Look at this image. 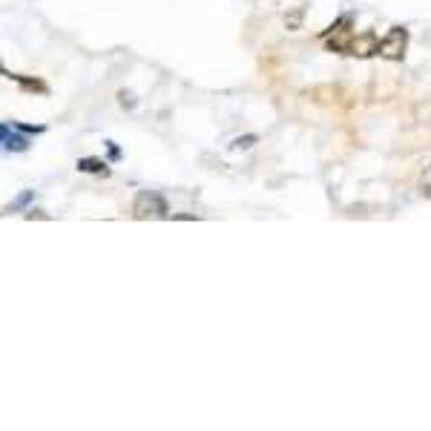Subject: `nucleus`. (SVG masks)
Here are the masks:
<instances>
[{
    "mask_svg": "<svg viewBox=\"0 0 431 431\" xmlns=\"http://www.w3.org/2000/svg\"><path fill=\"white\" fill-rule=\"evenodd\" d=\"M32 202V190H23V193L12 202V204H6V213H17V210H23V207H27Z\"/></svg>",
    "mask_w": 431,
    "mask_h": 431,
    "instance_id": "7",
    "label": "nucleus"
},
{
    "mask_svg": "<svg viewBox=\"0 0 431 431\" xmlns=\"http://www.w3.org/2000/svg\"><path fill=\"white\" fill-rule=\"evenodd\" d=\"M107 147H109V158H121V150L115 147V141H107Z\"/></svg>",
    "mask_w": 431,
    "mask_h": 431,
    "instance_id": "12",
    "label": "nucleus"
},
{
    "mask_svg": "<svg viewBox=\"0 0 431 431\" xmlns=\"http://www.w3.org/2000/svg\"><path fill=\"white\" fill-rule=\"evenodd\" d=\"M9 124H12L15 130H20V133H27V135H32V133H35V135H40V133H46V127H43V124H35V127H32V124H20V121H9Z\"/></svg>",
    "mask_w": 431,
    "mask_h": 431,
    "instance_id": "10",
    "label": "nucleus"
},
{
    "mask_svg": "<svg viewBox=\"0 0 431 431\" xmlns=\"http://www.w3.org/2000/svg\"><path fill=\"white\" fill-rule=\"evenodd\" d=\"M118 98H121V104H124V107H130V109L135 107V95H133V92H127V89L118 92Z\"/></svg>",
    "mask_w": 431,
    "mask_h": 431,
    "instance_id": "11",
    "label": "nucleus"
},
{
    "mask_svg": "<svg viewBox=\"0 0 431 431\" xmlns=\"http://www.w3.org/2000/svg\"><path fill=\"white\" fill-rule=\"evenodd\" d=\"M377 46H379V40L371 35V32H365V35H351L348 38V43H345V52L342 55H356V58H371V55H377Z\"/></svg>",
    "mask_w": 431,
    "mask_h": 431,
    "instance_id": "3",
    "label": "nucleus"
},
{
    "mask_svg": "<svg viewBox=\"0 0 431 431\" xmlns=\"http://www.w3.org/2000/svg\"><path fill=\"white\" fill-rule=\"evenodd\" d=\"M3 78H9V81H17L23 89H29V92H40V95H46V92H50V86H46L43 81H38V78H23V75H12L9 69H3Z\"/></svg>",
    "mask_w": 431,
    "mask_h": 431,
    "instance_id": "5",
    "label": "nucleus"
},
{
    "mask_svg": "<svg viewBox=\"0 0 431 431\" xmlns=\"http://www.w3.org/2000/svg\"><path fill=\"white\" fill-rule=\"evenodd\" d=\"M420 193H423L425 199H431V164L420 173Z\"/></svg>",
    "mask_w": 431,
    "mask_h": 431,
    "instance_id": "9",
    "label": "nucleus"
},
{
    "mask_svg": "<svg viewBox=\"0 0 431 431\" xmlns=\"http://www.w3.org/2000/svg\"><path fill=\"white\" fill-rule=\"evenodd\" d=\"M0 141H3V150H6V153H27V150H29L27 133L20 135V130H15L9 121L0 127Z\"/></svg>",
    "mask_w": 431,
    "mask_h": 431,
    "instance_id": "4",
    "label": "nucleus"
},
{
    "mask_svg": "<svg viewBox=\"0 0 431 431\" xmlns=\"http://www.w3.org/2000/svg\"><path fill=\"white\" fill-rule=\"evenodd\" d=\"M78 170L92 173V176H109V167L101 158H78Z\"/></svg>",
    "mask_w": 431,
    "mask_h": 431,
    "instance_id": "6",
    "label": "nucleus"
},
{
    "mask_svg": "<svg viewBox=\"0 0 431 431\" xmlns=\"http://www.w3.org/2000/svg\"><path fill=\"white\" fill-rule=\"evenodd\" d=\"M133 216L135 219H167L170 207H167L164 196L153 193V190H141L133 202Z\"/></svg>",
    "mask_w": 431,
    "mask_h": 431,
    "instance_id": "1",
    "label": "nucleus"
},
{
    "mask_svg": "<svg viewBox=\"0 0 431 431\" xmlns=\"http://www.w3.org/2000/svg\"><path fill=\"white\" fill-rule=\"evenodd\" d=\"M405 50H409V29H405V27H391L386 38H379L377 55L386 58V61H402Z\"/></svg>",
    "mask_w": 431,
    "mask_h": 431,
    "instance_id": "2",
    "label": "nucleus"
},
{
    "mask_svg": "<svg viewBox=\"0 0 431 431\" xmlns=\"http://www.w3.org/2000/svg\"><path fill=\"white\" fill-rule=\"evenodd\" d=\"M259 138L256 135H242V138H233L230 141V150H250Z\"/></svg>",
    "mask_w": 431,
    "mask_h": 431,
    "instance_id": "8",
    "label": "nucleus"
}]
</instances>
